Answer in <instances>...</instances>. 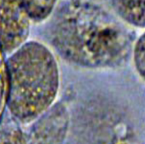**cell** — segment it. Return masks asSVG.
Instances as JSON below:
<instances>
[{
	"label": "cell",
	"instance_id": "cell-1",
	"mask_svg": "<svg viewBox=\"0 0 145 144\" xmlns=\"http://www.w3.org/2000/svg\"><path fill=\"white\" fill-rule=\"evenodd\" d=\"M9 78L7 112L22 125H30L55 103L60 70L44 44L28 40L6 57Z\"/></svg>",
	"mask_w": 145,
	"mask_h": 144
},
{
	"label": "cell",
	"instance_id": "cell-2",
	"mask_svg": "<svg viewBox=\"0 0 145 144\" xmlns=\"http://www.w3.org/2000/svg\"><path fill=\"white\" fill-rule=\"evenodd\" d=\"M80 10L61 23L56 38L60 52L71 61L87 67L114 64L127 49V38L122 28L108 17Z\"/></svg>",
	"mask_w": 145,
	"mask_h": 144
},
{
	"label": "cell",
	"instance_id": "cell-3",
	"mask_svg": "<svg viewBox=\"0 0 145 144\" xmlns=\"http://www.w3.org/2000/svg\"><path fill=\"white\" fill-rule=\"evenodd\" d=\"M32 24L17 0H0V50L6 57L28 41Z\"/></svg>",
	"mask_w": 145,
	"mask_h": 144
},
{
	"label": "cell",
	"instance_id": "cell-4",
	"mask_svg": "<svg viewBox=\"0 0 145 144\" xmlns=\"http://www.w3.org/2000/svg\"><path fill=\"white\" fill-rule=\"evenodd\" d=\"M28 144H63L69 126V113L61 102H56L30 124Z\"/></svg>",
	"mask_w": 145,
	"mask_h": 144
},
{
	"label": "cell",
	"instance_id": "cell-5",
	"mask_svg": "<svg viewBox=\"0 0 145 144\" xmlns=\"http://www.w3.org/2000/svg\"><path fill=\"white\" fill-rule=\"evenodd\" d=\"M117 14L126 22L145 28V0H112Z\"/></svg>",
	"mask_w": 145,
	"mask_h": 144
},
{
	"label": "cell",
	"instance_id": "cell-6",
	"mask_svg": "<svg viewBox=\"0 0 145 144\" xmlns=\"http://www.w3.org/2000/svg\"><path fill=\"white\" fill-rule=\"evenodd\" d=\"M32 23L44 22L53 12L57 0H17Z\"/></svg>",
	"mask_w": 145,
	"mask_h": 144
},
{
	"label": "cell",
	"instance_id": "cell-7",
	"mask_svg": "<svg viewBox=\"0 0 145 144\" xmlns=\"http://www.w3.org/2000/svg\"><path fill=\"white\" fill-rule=\"evenodd\" d=\"M0 144H28L26 133L10 116L0 123Z\"/></svg>",
	"mask_w": 145,
	"mask_h": 144
},
{
	"label": "cell",
	"instance_id": "cell-8",
	"mask_svg": "<svg viewBox=\"0 0 145 144\" xmlns=\"http://www.w3.org/2000/svg\"><path fill=\"white\" fill-rule=\"evenodd\" d=\"M6 56L0 50V123L7 112V100L9 94V78L7 72Z\"/></svg>",
	"mask_w": 145,
	"mask_h": 144
},
{
	"label": "cell",
	"instance_id": "cell-9",
	"mask_svg": "<svg viewBox=\"0 0 145 144\" xmlns=\"http://www.w3.org/2000/svg\"><path fill=\"white\" fill-rule=\"evenodd\" d=\"M133 61L138 75L145 81V33L138 38L134 46Z\"/></svg>",
	"mask_w": 145,
	"mask_h": 144
}]
</instances>
